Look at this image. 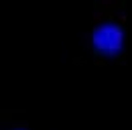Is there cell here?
Wrapping results in <instances>:
<instances>
[{
	"mask_svg": "<svg viewBox=\"0 0 132 130\" xmlns=\"http://www.w3.org/2000/svg\"><path fill=\"white\" fill-rule=\"evenodd\" d=\"M0 130H35V128L24 120L6 116V118H0Z\"/></svg>",
	"mask_w": 132,
	"mask_h": 130,
	"instance_id": "cell-2",
	"label": "cell"
},
{
	"mask_svg": "<svg viewBox=\"0 0 132 130\" xmlns=\"http://www.w3.org/2000/svg\"><path fill=\"white\" fill-rule=\"evenodd\" d=\"M83 43L96 59L114 61L122 57L128 47L126 10L114 0L100 4L89 18L87 31L83 35Z\"/></svg>",
	"mask_w": 132,
	"mask_h": 130,
	"instance_id": "cell-1",
	"label": "cell"
}]
</instances>
